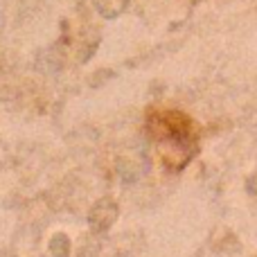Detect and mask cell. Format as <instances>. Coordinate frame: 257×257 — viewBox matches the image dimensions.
<instances>
[{
  "mask_svg": "<svg viewBox=\"0 0 257 257\" xmlns=\"http://www.w3.org/2000/svg\"><path fill=\"white\" fill-rule=\"evenodd\" d=\"M48 248H50V255L52 257H70V250H72L70 237H68L66 232H57V235L50 239Z\"/></svg>",
  "mask_w": 257,
  "mask_h": 257,
  "instance_id": "cell-4",
  "label": "cell"
},
{
  "mask_svg": "<svg viewBox=\"0 0 257 257\" xmlns=\"http://www.w3.org/2000/svg\"><path fill=\"white\" fill-rule=\"evenodd\" d=\"M246 192H248L250 196H257V172L246 178Z\"/></svg>",
  "mask_w": 257,
  "mask_h": 257,
  "instance_id": "cell-6",
  "label": "cell"
},
{
  "mask_svg": "<svg viewBox=\"0 0 257 257\" xmlns=\"http://www.w3.org/2000/svg\"><path fill=\"white\" fill-rule=\"evenodd\" d=\"M97 239H93V237H84L81 239V246H79V253H77V257H95L97 255Z\"/></svg>",
  "mask_w": 257,
  "mask_h": 257,
  "instance_id": "cell-5",
  "label": "cell"
},
{
  "mask_svg": "<svg viewBox=\"0 0 257 257\" xmlns=\"http://www.w3.org/2000/svg\"><path fill=\"white\" fill-rule=\"evenodd\" d=\"M120 217V208L113 199H99L88 212V226L95 235L106 232Z\"/></svg>",
  "mask_w": 257,
  "mask_h": 257,
  "instance_id": "cell-2",
  "label": "cell"
},
{
  "mask_svg": "<svg viewBox=\"0 0 257 257\" xmlns=\"http://www.w3.org/2000/svg\"><path fill=\"white\" fill-rule=\"evenodd\" d=\"M93 3L104 18H117L126 9L128 0H93Z\"/></svg>",
  "mask_w": 257,
  "mask_h": 257,
  "instance_id": "cell-3",
  "label": "cell"
},
{
  "mask_svg": "<svg viewBox=\"0 0 257 257\" xmlns=\"http://www.w3.org/2000/svg\"><path fill=\"white\" fill-rule=\"evenodd\" d=\"M149 136L169 169L178 172L196 154V136L190 117L178 111H160L149 115Z\"/></svg>",
  "mask_w": 257,
  "mask_h": 257,
  "instance_id": "cell-1",
  "label": "cell"
}]
</instances>
